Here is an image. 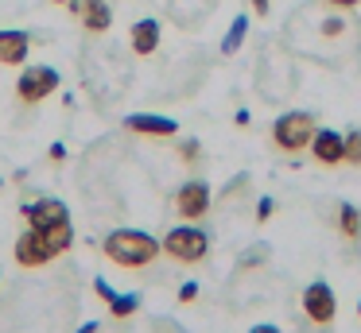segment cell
<instances>
[{
    "label": "cell",
    "mask_w": 361,
    "mask_h": 333,
    "mask_svg": "<svg viewBox=\"0 0 361 333\" xmlns=\"http://www.w3.org/2000/svg\"><path fill=\"white\" fill-rule=\"evenodd\" d=\"M102 252L109 256L117 268L136 271V268H148V263L164 252V244L144 229H113L109 237L102 240Z\"/></svg>",
    "instance_id": "1"
},
{
    "label": "cell",
    "mask_w": 361,
    "mask_h": 333,
    "mask_svg": "<svg viewBox=\"0 0 361 333\" xmlns=\"http://www.w3.org/2000/svg\"><path fill=\"white\" fill-rule=\"evenodd\" d=\"M314 132H319V124H314L311 113H283L280 120L272 124V144L280 147L283 155H299L311 147Z\"/></svg>",
    "instance_id": "2"
},
{
    "label": "cell",
    "mask_w": 361,
    "mask_h": 333,
    "mask_svg": "<svg viewBox=\"0 0 361 333\" xmlns=\"http://www.w3.org/2000/svg\"><path fill=\"white\" fill-rule=\"evenodd\" d=\"M164 252L171 256L175 263H202L206 252H210V237L202 229H190V225H179V229H167V237L159 240Z\"/></svg>",
    "instance_id": "3"
},
{
    "label": "cell",
    "mask_w": 361,
    "mask_h": 333,
    "mask_svg": "<svg viewBox=\"0 0 361 333\" xmlns=\"http://www.w3.org/2000/svg\"><path fill=\"white\" fill-rule=\"evenodd\" d=\"M59 85H63V77H59L55 66H27L16 82V97L24 101V105H39V101H47L51 93L59 89Z\"/></svg>",
    "instance_id": "4"
},
{
    "label": "cell",
    "mask_w": 361,
    "mask_h": 333,
    "mask_svg": "<svg viewBox=\"0 0 361 333\" xmlns=\"http://www.w3.org/2000/svg\"><path fill=\"white\" fill-rule=\"evenodd\" d=\"M303 314L311 318V325H330L338 318V299L326 279H314L303 291Z\"/></svg>",
    "instance_id": "5"
},
{
    "label": "cell",
    "mask_w": 361,
    "mask_h": 333,
    "mask_svg": "<svg viewBox=\"0 0 361 333\" xmlns=\"http://www.w3.org/2000/svg\"><path fill=\"white\" fill-rule=\"evenodd\" d=\"M214 206L210 198V186L202 182V178H190V182H183L179 190H175V209H179L183 221H198V217H206Z\"/></svg>",
    "instance_id": "6"
},
{
    "label": "cell",
    "mask_w": 361,
    "mask_h": 333,
    "mask_svg": "<svg viewBox=\"0 0 361 333\" xmlns=\"http://www.w3.org/2000/svg\"><path fill=\"white\" fill-rule=\"evenodd\" d=\"M20 213L27 217V229H55V225H66V221H71V209H66V201H59V198L27 201Z\"/></svg>",
    "instance_id": "7"
},
{
    "label": "cell",
    "mask_w": 361,
    "mask_h": 333,
    "mask_svg": "<svg viewBox=\"0 0 361 333\" xmlns=\"http://www.w3.org/2000/svg\"><path fill=\"white\" fill-rule=\"evenodd\" d=\"M51 260H55V248L47 244V237H43L39 229L20 232V240H16V263L20 268H47Z\"/></svg>",
    "instance_id": "8"
},
{
    "label": "cell",
    "mask_w": 361,
    "mask_h": 333,
    "mask_svg": "<svg viewBox=\"0 0 361 333\" xmlns=\"http://www.w3.org/2000/svg\"><path fill=\"white\" fill-rule=\"evenodd\" d=\"M311 159L319 163V167H338V163H345V132L319 128L311 139Z\"/></svg>",
    "instance_id": "9"
},
{
    "label": "cell",
    "mask_w": 361,
    "mask_h": 333,
    "mask_svg": "<svg viewBox=\"0 0 361 333\" xmlns=\"http://www.w3.org/2000/svg\"><path fill=\"white\" fill-rule=\"evenodd\" d=\"M71 15H78L90 35H105L113 23V12L105 0H71Z\"/></svg>",
    "instance_id": "10"
},
{
    "label": "cell",
    "mask_w": 361,
    "mask_h": 333,
    "mask_svg": "<svg viewBox=\"0 0 361 333\" xmlns=\"http://www.w3.org/2000/svg\"><path fill=\"white\" fill-rule=\"evenodd\" d=\"M125 128L136 132V136H152V139H171L179 136V124L171 116H152V113H133L125 116Z\"/></svg>",
    "instance_id": "11"
},
{
    "label": "cell",
    "mask_w": 361,
    "mask_h": 333,
    "mask_svg": "<svg viewBox=\"0 0 361 333\" xmlns=\"http://www.w3.org/2000/svg\"><path fill=\"white\" fill-rule=\"evenodd\" d=\"M27 51H32V35L20 27L0 31V66H24Z\"/></svg>",
    "instance_id": "12"
},
{
    "label": "cell",
    "mask_w": 361,
    "mask_h": 333,
    "mask_svg": "<svg viewBox=\"0 0 361 333\" xmlns=\"http://www.w3.org/2000/svg\"><path fill=\"white\" fill-rule=\"evenodd\" d=\"M128 43H133V51L140 54V58L156 54V46H159V20H136L133 31H128Z\"/></svg>",
    "instance_id": "13"
},
{
    "label": "cell",
    "mask_w": 361,
    "mask_h": 333,
    "mask_svg": "<svg viewBox=\"0 0 361 333\" xmlns=\"http://www.w3.org/2000/svg\"><path fill=\"white\" fill-rule=\"evenodd\" d=\"M338 232H342L350 244H361V209L357 206H350V201L338 206Z\"/></svg>",
    "instance_id": "14"
},
{
    "label": "cell",
    "mask_w": 361,
    "mask_h": 333,
    "mask_svg": "<svg viewBox=\"0 0 361 333\" xmlns=\"http://www.w3.org/2000/svg\"><path fill=\"white\" fill-rule=\"evenodd\" d=\"M245 31H249V15H237L233 23H229V31H226V39H221V54H233L237 46L245 43Z\"/></svg>",
    "instance_id": "15"
},
{
    "label": "cell",
    "mask_w": 361,
    "mask_h": 333,
    "mask_svg": "<svg viewBox=\"0 0 361 333\" xmlns=\"http://www.w3.org/2000/svg\"><path fill=\"white\" fill-rule=\"evenodd\" d=\"M136 310H140V299H136V294H117V299L109 302L113 318H128V314H136Z\"/></svg>",
    "instance_id": "16"
},
{
    "label": "cell",
    "mask_w": 361,
    "mask_h": 333,
    "mask_svg": "<svg viewBox=\"0 0 361 333\" xmlns=\"http://www.w3.org/2000/svg\"><path fill=\"white\" fill-rule=\"evenodd\" d=\"M345 163H350V167H361V132L357 128L345 132Z\"/></svg>",
    "instance_id": "17"
},
{
    "label": "cell",
    "mask_w": 361,
    "mask_h": 333,
    "mask_svg": "<svg viewBox=\"0 0 361 333\" xmlns=\"http://www.w3.org/2000/svg\"><path fill=\"white\" fill-rule=\"evenodd\" d=\"M268 256H272V248H268V244H252L249 252L241 256V271H249V268H260V263H264Z\"/></svg>",
    "instance_id": "18"
},
{
    "label": "cell",
    "mask_w": 361,
    "mask_h": 333,
    "mask_svg": "<svg viewBox=\"0 0 361 333\" xmlns=\"http://www.w3.org/2000/svg\"><path fill=\"white\" fill-rule=\"evenodd\" d=\"M179 155H183V163H198V155H202L198 139H187V144H179Z\"/></svg>",
    "instance_id": "19"
},
{
    "label": "cell",
    "mask_w": 361,
    "mask_h": 333,
    "mask_svg": "<svg viewBox=\"0 0 361 333\" xmlns=\"http://www.w3.org/2000/svg\"><path fill=\"white\" fill-rule=\"evenodd\" d=\"M94 291H97V299H102V302H113V299H117V291L109 287V279H102V275L94 279Z\"/></svg>",
    "instance_id": "20"
},
{
    "label": "cell",
    "mask_w": 361,
    "mask_h": 333,
    "mask_svg": "<svg viewBox=\"0 0 361 333\" xmlns=\"http://www.w3.org/2000/svg\"><path fill=\"white\" fill-rule=\"evenodd\" d=\"M272 213H276V201H272V198H260V201H257V221L264 225Z\"/></svg>",
    "instance_id": "21"
},
{
    "label": "cell",
    "mask_w": 361,
    "mask_h": 333,
    "mask_svg": "<svg viewBox=\"0 0 361 333\" xmlns=\"http://www.w3.org/2000/svg\"><path fill=\"white\" fill-rule=\"evenodd\" d=\"M198 299V283H183L179 287V302H195Z\"/></svg>",
    "instance_id": "22"
},
{
    "label": "cell",
    "mask_w": 361,
    "mask_h": 333,
    "mask_svg": "<svg viewBox=\"0 0 361 333\" xmlns=\"http://www.w3.org/2000/svg\"><path fill=\"white\" fill-rule=\"evenodd\" d=\"M47 155H51L55 163H63V159H66V147H63V144H51V147H47Z\"/></svg>",
    "instance_id": "23"
},
{
    "label": "cell",
    "mask_w": 361,
    "mask_h": 333,
    "mask_svg": "<svg viewBox=\"0 0 361 333\" xmlns=\"http://www.w3.org/2000/svg\"><path fill=\"white\" fill-rule=\"evenodd\" d=\"M249 4H252V12H257V15H268V8H272V0H249Z\"/></svg>",
    "instance_id": "24"
},
{
    "label": "cell",
    "mask_w": 361,
    "mask_h": 333,
    "mask_svg": "<svg viewBox=\"0 0 361 333\" xmlns=\"http://www.w3.org/2000/svg\"><path fill=\"white\" fill-rule=\"evenodd\" d=\"M322 4H334V8H357L361 0H322Z\"/></svg>",
    "instance_id": "25"
},
{
    "label": "cell",
    "mask_w": 361,
    "mask_h": 333,
    "mask_svg": "<svg viewBox=\"0 0 361 333\" xmlns=\"http://www.w3.org/2000/svg\"><path fill=\"white\" fill-rule=\"evenodd\" d=\"M249 333H280V329H276V325H252Z\"/></svg>",
    "instance_id": "26"
},
{
    "label": "cell",
    "mask_w": 361,
    "mask_h": 333,
    "mask_svg": "<svg viewBox=\"0 0 361 333\" xmlns=\"http://www.w3.org/2000/svg\"><path fill=\"white\" fill-rule=\"evenodd\" d=\"M78 333H97V322H86V325H82Z\"/></svg>",
    "instance_id": "27"
},
{
    "label": "cell",
    "mask_w": 361,
    "mask_h": 333,
    "mask_svg": "<svg viewBox=\"0 0 361 333\" xmlns=\"http://www.w3.org/2000/svg\"><path fill=\"white\" fill-rule=\"evenodd\" d=\"M55 4H71V0H55Z\"/></svg>",
    "instance_id": "28"
},
{
    "label": "cell",
    "mask_w": 361,
    "mask_h": 333,
    "mask_svg": "<svg viewBox=\"0 0 361 333\" xmlns=\"http://www.w3.org/2000/svg\"><path fill=\"white\" fill-rule=\"evenodd\" d=\"M357 310H361V306H357Z\"/></svg>",
    "instance_id": "29"
}]
</instances>
